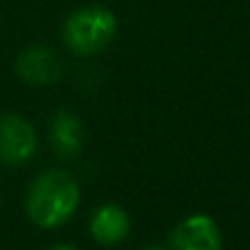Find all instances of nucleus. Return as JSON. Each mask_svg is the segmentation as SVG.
<instances>
[{
    "label": "nucleus",
    "mask_w": 250,
    "mask_h": 250,
    "mask_svg": "<svg viewBox=\"0 0 250 250\" xmlns=\"http://www.w3.org/2000/svg\"><path fill=\"white\" fill-rule=\"evenodd\" d=\"M78 202L81 187L76 177L66 170H46L29 185L24 207L34 226L59 229L76 214Z\"/></svg>",
    "instance_id": "f257e3e1"
},
{
    "label": "nucleus",
    "mask_w": 250,
    "mask_h": 250,
    "mask_svg": "<svg viewBox=\"0 0 250 250\" xmlns=\"http://www.w3.org/2000/svg\"><path fill=\"white\" fill-rule=\"evenodd\" d=\"M117 32V20L112 10L102 5H85L71 12L63 24V44L76 56H92L102 51Z\"/></svg>",
    "instance_id": "f03ea898"
},
{
    "label": "nucleus",
    "mask_w": 250,
    "mask_h": 250,
    "mask_svg": "<svg viewBox=\"0 0 250 250\" xmlns=\"http://www.w3.org/2000/svg\"><path fill=\"white\" fill-rule=\"evenodd\" d=\"M37 153V131L20 114L0 117V163L22 166Z\"/></svg>",
    "instance_id": "7ed1b4c3"
},
{
    "label": "nucleus",
    "mask_w": 250,
    "mask_h": 250,
    "mask_svg": "<svg viewBox=\"0 0 250 250\" xmlns=\"http://www.w3.org/2000/svg\"><path fill=\"white\" fill-rule=\"evenodd\" d=\"M170 250H221V231L211 216L192 214L170 233Z\"/></svg>",
    "instance_id": "20e7f679"
},
{
    "label": "nucleus",
    "mask_w": 250,
    "mask_h": 250,
    "mask_svg": "<svg viewBox=\"0 0 250 250\" xmlns=\"http://www.w3.org/2000/svg\"><path fill=\"white\" fill-rule=\"evenodd\" d=\"M17 76L29 85H49L61 78V61L46 46H27L15 61Z\"/></svg>",
    "instance_id": "39448f33"
},
{
    "label": "nucleus",
    "mask_w": 250,
    "mask_h": 250,
    "mask_svg": "<svg viewBox=\"0 0 250 250\" xmlns=\"http://www.w3.org/2000/svg\"><path fill=\"white\" fill-rule=\"evenodd\" d=\"M49 139H51V146H54V153L61 158V161H73L81 156L85 144V131L81 119L68 112V109H61L54 119H51V129H49Z\"/></svg>",
    "instance_id": "423d86ee"
},
{
    "label": "nucleus",
    "mask_w": 250,
    "mask_h": 250,
    "mask_svg": "<svg viewBox=\"0 0 250 250\" xmlns=\"http://www.w3.org/2000/svg\"><path fill=\"white\" fill-rule=\"evenodd\" d=\"M129 214L117 204H102L90 219V236L100 246H117L129 236Z\"/></svg>",
    "instance_id": "0eeeda50"
},
{
    "label": "nucleus",
    "mask_w": 250,
    "mask_h": 250,
    "mask_svg": "<svg viewBox=\"0 0 250 250\" xmlns=\"http://www.w3.org/2000/svg\"><path fill=\"white\" fill-rule=\"evenodd\" d=\"M51 250H78V248H73V246H56V248H51Z\"/></svg>",
    "instance_id": "6e6552de"
},
{
    "label": "nucleus",
    "mask_w": 250,
    "mask_h": 250,
    "mask_svg": "<svg viewBox=\"0 0 250 250\" xmlns=\"http://www.w3.org/2000/svg\"><path fill=\"white\" fill-rule=\"evenodd\" d=\"M146 250H170V248H161V246H153V248H146Z\"/></svg>",
    "instance_id": "1a4fd4ad"
}]
</instances>
